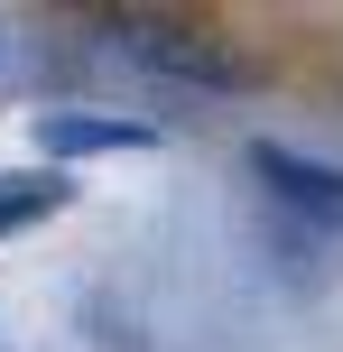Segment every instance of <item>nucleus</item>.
<instances>
[{
  "label": "nucleus",
  "instance_id": "7ed1b4c3",
  "mask_svg": "<svg viewBox=\"0 0 343 352\" xmlns=\"http://www.w3.org/2000/svg\"><path fill=\"white\" fill-rule=\"evenodd\" d=\"M74 204V176L65 167H0V232H28L47 213Z\"/></svg>",
  "mask_w": 343,
  "mask_h": 352
},
{
  "label": "nucleus",
  "instance_id": "f257e3e1",
  "mask_svg": "<svg viewBox=\"0 0 343 352\" xmlns=\"http://www.w3.org/2000/svg\"><path fill=\"white\" fill-rule=\"evenodd\" d=\"M251 167H260V186H269L288 213H307L316 232H343V167L307 158V148H278V140H260Z\"/></svg>",
  "mask_w": 343,
  "mask_h": 352
},
{
  "label": "nucleus",
  "instance_id": "f03ea898",
  "mask_svg": "<svg viewBox=\"0 0 343 352\" xmlns=\"http://www.w3.org/2000/svg\"><path fill=\"white\" fill-rule=\"evenodd\" d=\"M37 148L56 167L65 158H140V148H158V130L130 121V111H37Z\"/></svg>",
  "mask_w": 343,
  "mask_h": 352
}]
</instances>
